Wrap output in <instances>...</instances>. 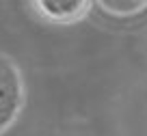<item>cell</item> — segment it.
<instances>
[{
  "instance_id": "cell-2",
  "label": "cell",
  "mask_w": 147,
  "mask_h": 136,
  "mask_svg": "<svg viewBox=\"0 0 147 136\" xmlns=\"http://www.w3.org/2000/svg\"><path fill=\"white\" fill-rule=\"evenodd\" d=\"M35 7L39 13L52 22H76L87 15L91 2L87 0H37Z\"/></svg>"
},
{
  "instance_id": "cell-1",
  "label": "cell",
  "mask_w": 147,
  "mask_h": 136,
  "mask_svg": "<svg viewBox=\"0 0 147 136\" xmlns=\"http://www.w3.org/2000/svg\"><path fill=\"white\" fill-rule=\"evenodd\" d=\"M24 104V84L15 63L0 54V132H5L18 119Z\"/></svg>"
},
{
  "instance_id": "cell-3",
  "label": "cell",
  "mask_w": 147,
  "mask_h": 136,
  "mask_svg": "<svg viewBox=\"0 0 147 136\" xmlns=\"http://www.w3.org/2000/svg\"><path fill=\"white\" fill-rule=\"evenodd\" d=\"M100 7L106 13L115 15H132L147 7V0H102Z\"/></svg>"
}]
</instances>
